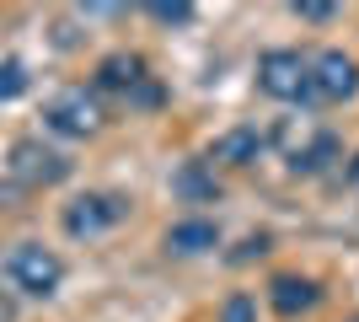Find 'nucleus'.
<instances>
[{"mask_svg":"<svg viewBox=\"0 0 359 322\" xmlns=\"http://www.w3.org/2000/svg\"><path fill=\"white\" fill-rule=\"evenodd\" d=\"M6 274H11V285L22 295H32V301H43V295L60 290V279H65V263L48 253V247L38 242H16L11 253H6Z\"/></svg>","mask_w":359,"mask_h":322,"instance_id":"obj_1","label":"nucleus"},{"mask_svg":"<svg viewBox=\"0 0 359 322\" xmlns=\"http://www.w3.org/2000/svg\"><path fill=\"white\" fill-rule=\"evenodd\" d=\"M359 92V65L344 48H322L306 60V102H348Z\"/></svg>","mask_w":359,"mask_h":322,"instance_id":"obj_2","label":"nucleus"},{"mask_svg":"<svg viewBox=\"0 0 359 322\" xmlns=\"http://www.w3.org/2000/svg\"><path fill=\"white\" fill-rule=\"evenodd\" d=\"M97 92H123L129 102H140V107L161 102V86L150 81V70H145L140 54H107V60L97 65Z\"/></svg>","mask_w":359,"mask_h":322,"instance_id":"obj_3","label":"nucleus"},{"mask_svg":"<svg viewBox=\"0 0 359 322\" xmlns=\"http://www.w3.org/2000/svg\"><path fill=\"white\" fill-rule=\"evenodd\" d=\"M65 172H70V161L60 151H48L43 140H16L11 145V183L16 188H54V183H65Z\"/></svg>","mask_w":359,"mask_h":322,"instance_id":"obj_4","label":"nucleus"},{"mask_svg":"<svg viewBox=\"0 0 359 322\" xmlns=\"http://www.w3.org/2000/svg\"><path fill=\"white\" fill-rule=\"evenodd\" d=\"M43 123L54 129V135L86 140V135H97V123H102V107H97V97H91L86 86H70V92H60L54 102L43 107Z\"/></svg>","mask_w":359,"mask_h":322,"instance_id":"obj_5","label":"nucleus"},{"mask_svg":"<svg viewBox=\"0 0 359 322\" xmlns=\"http://www.w3.org/2000/svg\"><path fill=\"white\" fill-rule=\"evenodd\" d=\"M129 215V199L123 194H81L75 204H65V231L70 236H102Z\"/></svg>","mask_w":359,"mask_h":322,"instance_id":"obj_6","label":"nucleus"},{"mask_svg":"<svg viewBox=\"0 0 359 322\" xmlns=\"http://www.w3.org/2000/svg\"><path fill=\"white\" fill-rule=\"evenodd\" d=\"M257 86L279 102H306V60L295 48H269L257 60Z\"/></svg>","mask_w":359,"mask_h":322,"instance_id":"obj_7","label":"nucleus"},{"mask_svg":"<svg viewBox=\"0 0 359 322\" xmlns=\"http://www.w3.org/2000/svg\"><path fill=\"white\" fill-rule=\"evenodd\" d=\"M316 301H322V290H316V279H300V274H279L269 285V307L279 311V317H300V311H311Z\"/></svg>","mask_w":359,"mask_h":322,"instance_id":"obj_8","label":"nucleus"},{"mask_svg":"<svg viewBox=\"0 0 359 322\" xmlns=\"http://www.w3.org/2000/svg\"><path fill=\"white\" fill-rule=\"evenodd\" d=\"M166 247L172 253H210V247H220V226L215 220H177V226L166 231Z\"/></svg>","mask_w":359,"mask_h":322,"instance_id":"obj_9","label":"nucleus"},{"mask_svg":"<svg viewBox=\"0 0 359 322\" xmlns=\"http://www.w3.org/2000/svg\"><path fill=\"white\" fill-rule=\"evenodd\" d=\"M257 151H263V135H257V129H236V135L220 140V156L231 161V167H252Z\"/></svg>","mask_w":359,"mask_h":322,"instance_id":"obj_10","label":"nucleus"},{"mask_svg":"<svg viewBox=\"0 0 359 322\" xmlns=\"http://www.w3.org/2000/svg\"><path fill=\"white\" fill-rule=\"evenodd\" d=\"M145 16H156L161 27H188V22H194V6H188V0H150Z\"/></svg>","mask_w":359,"mask_h":322,"instance_id":"obj_11","label":"nucleus"},{"mask_svg":"<svg viewBox=\"0 0 359 322\" xmlns=\"http://www.w3.org/2000/svg\"><path fill=\"white\" fill-rule=\"evenodd\" d=\"M22 92H27V65L6 60V65H0V102H16Z\"/></svg>","mask_w":359,"mask_h":322,"instance_id":"obj_12","label":"nucleus"},{"mask_svg":"<svg viewBox=\"0 0 359 322\" xmlns=\"http://www.w3.org/2000/svg\"><path fill=\"white\" fill-rule=\"evenodd\" d=\"M220 322H257V307H252V295H231L220 307Z\"/></svg>","mask_w":359,"mask_h":322,"instance_id":"obj_13","label":"nucleus"},{"mask_svg":"<svg viewBox=\"0 0 359 322\" xmlns=\"http://www.w3.org/2000/svg\"><path fill=\"white\" fill-rule=\"evenodd\" d=\"M295 16H306V22H332L338 6H327V0H295Z\"/></svg>","mask_w":359,"mask_h":322,"instance_id":"obj_14","label":"nucleus"},{"mask_svg":"<svg viewBox=\"0 0 359 322\" xmlns=\"http://www.w3.org/2000/svg\"><path fill=\"white\" fill-rule=\"evenodd\" d=\"M177 188H188V194H215V183H210V177H198V167H188V172H182V177H177Z\"/></svg>","mask_w":359,"mask_h":322,"instance_id":"obj_15","label":"nucleus"},{"mask_svg":"<svg viewBox=\"0 0 359 322\" xmlns=\"http://www.w3.org/2000/svg\"><path fill=\"white\" fill-rule=\"evenodd\" d=\"M348 172H354V177H359V156H354V167H348Z\"/></svg>","mask_w":359,"mask_h":322,"instance_id":"obj_16","label":"nucleus"},{"mask_svg":"<svg viewBox=\"0 0 359 322\" xmlns=\"http://www.w3.org/2000/svg\"><path fill=\"white\" fill-rule=\"evenodd\" d=\"M354 322H359V317H354Z\"/></svg>","mask_w":359,"mask_h":322,"instance_id":"obj_17","label":"nucleus"}]
</instances>
